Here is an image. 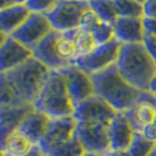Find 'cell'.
<instances>
[{
	"mask_svg": "<svg viewBox=\"0 0 156 156\" xmlns=\"http://www.w3.org/2000/svg\"><path fill=\"white\" fill-rule=\"evenodd\" d=\"M92 79L95 94L117 113H125L136 106L143 92L127 82L117 70L116 66H112L101 73L94 74Z\"/></svg>",
	"mask_w": 156,
	"mask_h": 156,
	"instance_id": "obj_1",
	"label": "cell"
},
{
	"mask_svg": "<svg viewBox=\"0 0 156 156\" xmlns=\"http://www.w3.org/2000/svg\"><path fill=\"white\" fill-rule=\"evenodd\" d=\"M115 66L122 78L132 86L150 92L151 80L156 75V63L143 44L122 45Z\"/></svg>",
	"mask_w": 156,
	"mask_h": 156,
	"instance_id": "obj_2",
	"label": "cell"
},
{
	"mask_svg": "<svg viewBox=\"0 0 156 156\" xmlns=\"http://www.w3.org/2000/svg\"><path fill=\"white\" fill-rule=\"evenodd\" d=\"M2 74L14 87L23 102L34 106L46 86L51 70L33 56L18 68Z\"/></svg>",
	"mask_w": 156,
	"mask_h": 156,
	"instance_id": "obj_3",
	"label": "cell"
},
{
	"mask_svg": "<svg viewBox=\"0 0 156 156\" xmlns=\"http://www.w3.org/2000/svg\"><path fill=\"white\" fill-rule=\"evenodd\" d=\"M34 108L47 114L52 120L74 115L75 106L70 98L67 80L62 70L51 72L42 93L34 103Z\"/></svg>",
	"mask_w": 156,
	"mask_h": 156,
	"instance_id": "obj_4",
	"label": "cell"
},
{
	"mask_svg": "<svg viewBox=\"0 0 156 156\" xmlns=\"http://www.w3.org/2000/svg\"><path fill=\"white\" fill-rule=\"evenodd\" d=\"M90 9V4L87 0L58 1L55 7L46 16L54 31L65 33L80 28L82 18Z\"/></svg>",
	"mask_w": 156,
	"mask_h": 156,
	"instance_id": "obj_5",
	"label": "cell"
},
{
	"mask_svg": "<svg viewBox=\"0 0 156 156\" xmlns=\"http://www.w3.org/2000/svg\"><path fill=\"white\" fill-rule=\"evenodd\" d=\"M121 46L122 45L115 38H113L108 42L98 46L89 54L78 56L72 65L86 72L89 75L101 73L116 65Z\"/></svg>",
	"mask_w": 156,
	"mask_h": 156,
	"instance_id": "obj_6",
	"label": "cell"
},
{
	"mask_svg": "<svg viewBox=\"0 0 156 156\" xmlns=\"http://www.w3.org/2000/svg\"><path fill=\"white\" fill-rule=\"evenodd\" d=\"M112 122L78 123L76 137L82 143L86 153L106 155L110 151L109 127Z\"/></svg>",
	"mask_w": 156,
	"mask_h": 156,
	"instance_id": "obj_7",
	"label": "cell"
},
{
	"mask_svg": "<svg viewBox=\"0 0 156 156\" xmlns=\"http://www.w3.org/2000/svg\"><path fill=\"white\" fill-rule=\"evenodd\" d=\"M53 31L54 30L52 23L45 14L31 13L23 26L11 37H13L31 51H34L40 42Z\"/></svg>",
	"mask_w": 156,
	"mask_h": 156,
	"instance_id": "obj_8",
	"label": "cell"
},
{
	"mask_svg": "<svg viewBox=\"0 0 156 156\" xmlns=\"http://www.w3.org/2000/svg\"><path fill=\"white\" fill-rule=\"evenodd\" d=\"M33 58V51L11 35L1 33L0 40V73L18 68Z\"/></svg>",
	"mask_w": 156,
	"mask_h": 156,
	"instance_id": "obj_9",
	"label": "cell"
},
{
	"mask_svg": "<svg viewBox=\"0 0 156 156\" xmlns=\"http://www.w3.org/2000/svg\"><path fill=\"white\" fill-rule=\"evenodd\" d=\"M117 112L100 96L95 95L75 108L73 117L78 123L112 122Z\"/></svg>",
	"mask_w": 156,
	"mask_h": 156,
	"instance_id": "obj_10",
	"label": "cell"
},
{
	"mask_svg": "<svg viewBox=\"0 0 156 156\" xmlns=\"http://www.w3.org/2000/svg\"><path fill=\"white\" fill-rule=\"evenodd\" d=\"M62 72L66 75L67 88L75 108L82 102L87 101L96 95L92 75L87 74L86 72L81 70L73 65L63 69Z\"/></svg>",
	"mask_w": 156,
	"mask_h": 156,
	"instance_id": "obj_11",
	"label": "cell"
},
{
	"mask_svg": "<svg viewBox=\"0 0 156 156\" xmlns=\"http://www.w3.org/2000/svg\"><path fill=\"white\" fill-rule=\"evenodd\" d=\"M31 11L25 1H4L0 6V32L12 35L31 16Z\"/></svg>",
	"mask_w": 156,
	"mask_h": 156,
	"instance_id": "obj_12",
	"label": "cell"
},
{
	"mask_svg": "<svg viewBox=\"0 0 156 156\" xmlns=\"http://www.w3.org/2000/svg\"><path fill=\"white\" fill-rule=\"evenodd\" d=\"M76 128H78V121L73 116L51 120L48 129L44 139L39 143V147L42 151H46L47 149L53 146L74 139Z\"/></svg>",
	"mask_w": 156,
	"mask_h": 156,
	"instance_id": "obj_13",
	"label": "cell"
},
{
	"mask_svg": "<svg viewBox=\"0 0 156 156\" xmlns=\"http://www.w3.org/2000/svg\"><path fill=\"white\" fill-rule=\"evenodd\" d=\"M58 34H59L58 31H53L33 51V56L41 63H44L51 72L63 70L72 66L69 61L65 60L59 55L55 48V41Z\"/></svg>",
	"mask_w": 156,
	"mask_h": 156,
	"instance_id": "obj_14",
	"label": "cell"
},
{
	"mask_svg": "<svg viewBox=\"0 0 156 156\" xmlns=\"http://www.w3.org/2000/svg\"><path fill=\"white\" fill-rule=\"evenodd\" d=\"M135 130L123 113H117L109 127L110 151H127L135 136Z\"/></svg>",
	"mask_w": 156,
	"mask_h": 156,
	"instance_id": "obj_15",
	"label": "cell"
},
{
	"mask_svg": "<svg viewBox=\"0 0 156 156\" xmlns=\"http://www.w3.org/2000/svg\"><path fill=\"white\" fill-rule=\"evenodd\" d=\"M114 38L121 45L143 44L146 32L143 27V19L119 18L113 26Z\"/></svg>",
	"mask_w": 156,
	"mask_h": 156,
	"instance_id": "obj_16",
	"label": "cell"
},
{
	"mask_svg": "<svg viewBox=\"0 0 156 156\" xmlns=\"http://www.w3.org/2000/svg\"><path fill=\"white\" fill-rule=\"evenodd\" d=\"M34 109L32 105L16 107H0V146L6 141L9 134L20 128L26 116Z\"/></svg>",
	"mask_w": 156,
	"mask_h": 156,
	"instance_id": "obj_17",
	"label": "cell"
},
{
	"mask_svg": "<svg viewBox=\"0 0 156 156\" xmlns=\"http://www.w3.org/2000/svg\"><path fill=\"white\" fill-rule=\"evenodd\" d=\"M51 120L52 119L47 114L34 108L23 120L19 129L26 134L37 146H39L48 129Z\"/></svg>",
	"mask_w": 156,
	"mask_h": 156,
	"instance_id": "obj_18",
	"label": "cell"
},
{
	"mask_svg": "<svg viewBox=\"0 0 156 156\" xmlns=\"http://www.w3.org/2000/svg\"><path fill=\"white\" fill-rule=\"evenodd\" d=\"M80 28L83 30V31L89 32L95 38L99 46L108 42L114 38L113 26L101 21L92 9L88 11L83 16Z\"/></svg>",
	"mask_w": 156,
	"mask_h": 156,
	"instance_id": "obj_19",
	"label": "cell"
},
{
	"mask_svg": "<svg viewBox=\"0 0 156 156\" xmlns=\"http://www.w3.org/2000/svg\"><path fill=\"white\" fill-rule=\"evenodd\" d=\"M37 144L20 129L9 134L6 141L0 146V151L12 156L28 155Z\"/></svg>",
	"mask_w": 156,
	"mask_h": 156,
	"instance_id": "obj_20",
	"label": "cell"
},
{
	"mask_svg": "<svg viewBox=\"0 0 156 156\" xmlns=\"http://www.w3.org/2000/svg\"><path fill=\"white\" fill-rule=\"evenodd\" d=\"M44 154L46 156H83L86 154V150L75 135L74 139L51 147L44 151Z\"/></svg>",
	"mask_w": 156,
	"mask_h": 156,
	"instance_id": "obj_21",
	"label": "cell"
},
{
	"mask_svg": "<svg viewBox=\"0 0 156 156\" xmlns=\"http://www.w3.org/2000/svg\"><path fill=\"white\" fill-rule=\"evenodd\" d=\"M89 4L92 11L101 21L114 26L119 19L114 0H90Z\"/></svg>",
	"mask_w": 156,
	"mask_h": 156,
	"instance_id": "obj_22",
	"label": "cell"
},
{
	"mask_svg": "<svg viewBox=\"0 0 156 156\" xmlns=\"http://www.w3.org/2000/svg\"><path fill=\"white\" fill-rule=\"evenodd\" d=\"M27 105L23 102L19 95L12 86V83L7 80L5 74L0 73V107H16Z\"/></svg>",
	"mask_w": 156,
	"mask_h": 156,
	"instance_id": "obj_23",
	"label": "cell"
},
{
	"mask_svg": "<svg viewBox=\"0 0 156 156\" xmlns=\"http://www.w3.org/2000/svg\"><path fill=\"white\" fill-rule=\"evenodd\" d=\"M119 18H134L143 19L144 18V7L143 1L137 0H114Z\"/></svg>",
	"mask_w": 156,
	"mask_h": 156,
	"instance_id": "obj_24",
	"label": "cell"
},
{
	"mask_svg": "<svg viewBox=\"0 0 156 156\" xmlns=\"http://www.w3.org/2000/svg\"><path fill=\"white\" fill-rule=\"evenodd\" d=\"M155 148V142L147 140L141 133H135L134 140L127 150V154L128 156H149Z\"/></svg>",
	"mask_w": 156,
	"mask_h": 156,
	"instance_id": "obj_25",
	"label": "cell"
},
{
	"mask_svg": "<svg viewBox=\"0 0 156 156\" xmlns=\"http://www.w3.org/2000/svg\"><path fill=\"white\" fill-rule=\"evenodd\" d=\"M75 46H76L78 55L81 56V55L89 54L99 45H98L95 38L89 32L79 28L78 33H76V37H75Z\"/></svg>",
	"mask_w": 156,
	"mask_h": 156,
	"instance_id": "obj_26",
	"label": "cell"
},
{
	"mask_svg": "<svg viewBox=\"0 0 156 156\" xmlns=\"http://www.w3.org/2000/svg\"><path fill=\"white\" fill-rule=\"evenodd\" d=\"M134 110L142 127L154 123L156 117V106L149 102H137L136 106H134Z\"/></svg>",
	"mask_w": 156,
	"mask_h": 156,
	"instance_id": "obj_27",
	"label": "cell"
},
{
	"mask_svg": "<svg viewBox=\"0 0 156 156\" xmlns=\"http://www.w3.org/2000/svg\"><path fill=\"white\" fill-rule=\"evenodd\" d=\"M26 6L32 13L47 16L56 5V0H25Z\"/></svg>",
	"mask_w": 156,
	"mask_h": 156,
	"instance_id": "obj_28",
	"label": "cell"
},
{
	"mask_svg": "<svg viewBox=\"0 0 156 156\" xmlns=\"http://www.w3.org/2000/svg\"><path fill=\"white\" fill-rule=\"evenodd\" d=\"M143 45H144L146 49L148 51V53L156 63V37L146 34L144 40H143Z\"/></svg>",
	"mask_w": 156,
	"mask_h": 156,
	"instance_id": "obj_29",
	"label": "cell"
},
{
	"mask_svg": "<svg viewBox=\"0 0 156 156\" xmlns=\"http://www.w3.org/2000/svg\"><path fill=\"white\" fill-rule=\"evenodd\" d=\"M143 7H144V18L156 19V0L143 1Z\"/></svg>",
	"mask_w": 156,
	"mask_h": 156,
	"instance_id": "obj_30",
	"label": "cell"
},
{
	"mask_svg": "<svg viewBox=\"0 0 156 156\" xmlns=\"http://www.w3.org/2000/svg\"><path fill=\"white\" fill-rule=\"evenodd\" d=\"M142 136H144L147 140L151 141V142H155L156 143V126L153 123V125H148L144 126L143 129H142Z\"/></svg>",
	"mask_w": 156,
	"mask_h": 156,
	"instance_id": "obj_31",
	"label": "cell"
},
{
	"mask_svg": "<svg viewBox=\"0 0 156 156\" xmlns=\"http://www.w3.org/2000/svg\"><path fill=\"white\" fill-rule=\"evenodd\" d=\"M143 27H144L146 34L156 37V19L143 18Z\"/></svg>",
	"mask_w": 156,
	"mask_h": 156,
	"instance_id": "obj_32",
	"label": "cell"
},
{
	"mask_svg": "<svg viewBox=\"0 0 156 156\" xmlns=\"http://www.w3.org/2000/svg\"><path fill=\"white\" fill-rule=\"evenodd\" d=\"M1 156H12V155H8V154H5V153H1ZM25 156H45V154H44V151L41 150V148H40L39 146H37V147L33 149L28 155H25Z\"/></svg>",
	"mask_w": 156,
	"mask_h": 156,
	"instance_id": "obj_33",
	"label": "cell"
},
{
	"mask_svg": "<svg viewBox=\"0 0 156 156\" xmlns=\"http://www.w3.org/2000/svg\"><path fill=\"white\" fill-rule=\"evenodd\" d=\"M106 156H128L127 151H109L107 153Z\"/></svg>",
	"mask_w": 156,
	"mask_h": 156,
	"instance_id": "obj_34",
	"label": "cell"
},
{
	"mask_svg": "<svg viewBox=\"0 0 156 156\" xmlns=\"http://www.w3.org/2000/svg\"><path fill=\"white\" fill-rule=\"evenodd\" d=\"M150 92L156 95V75L154 76V79L151 80V83H150Z\"/></svg>",
	"mask_w": 156,
	"mask_h": 156,
	"instance_id": "obj_35",
	"label": "cell"
},
{
	"mask_svg": "<svg viewBox=\"0 0 156 156\" xmlns=\"http://www.w3.org/2000/svg\"><path fill=\"white\" fill-rule=\"evenodd\" d=\"M83 156H106V155H102V154H95V153H86Z\"/></svg>",
	"mask_w": 156,
	"mask_h": 156,
	"instance_id": "obj_36",
	"label": "cell"
},
{
	"mask_svg": "<svg viewBox=\"0 0 156 156\" xmlns=\"http://www.w3.org/2000/svg\"><path fill=\"white\" fill-rule=\"evenodd\" d=\"M149 156H156V148L154 149V151H153V153H151V154H150Z\"/></svg>",
	"mask_w": 156,
	"mask_h": 156,
	"instance_id": "obj_37",
	"label": "cell"
},
{
	"mask_svg": "<svg viewBox=\"0 0 156 156\" xmlns=\"http://www.w3.org/2000/svg\"><path fill=\"white\" fill-rule=\"evenodd\" d=\"M154 125L156 126V117H155V121H154Z\"/></svg>",
	"mask_w": 156,
	"mask_h": 156,
	"instance_id": "obj_38",
	"label": "cell"
},
{
	"mask_svg": "<svg viewBox=\"0 0 156 156\" xmlns=\"http://www.w3.org/2000/svg\"><path fill=\"white\" fill-rule=\"evenodd\" d=\"M45 156H46V155H45Z\"/></svg>",
	"mask_w": 156,
	"mask_h": 156,
	"instance_id": "obj_39",
	"label": "cell"
}]
</instances>
